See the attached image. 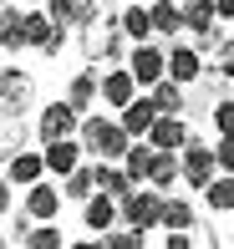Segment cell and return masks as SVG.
<instances>
[{
	"mask_svg": "<svg viewBox=\"0 0 234 249\" xmlns=\"http://www.w3.org/2000/svg\"><path fill=\"white\" fill-rule=\"evenodd\" d=\"M82 219H87V229H92V234H107V229L122 219V198H112V194L97 188V194L82 203Z\"/></svg>",
	"mask_w": 234,
	"mask_h": 249,
	"instance_id": "cell-9",
	"label": "cell"
},
{
	"mask_svg": "<svg viewBox=\"0 0 234 249\" xmlns=\"http://www.w3.org/2000/svg\"><path fill=\"white\" fill-rule=\"evenodd\" d=\"M122 31H127L132 46H143V41L158 36V31H153V10H148V0H132V5L122 10Z\"/></svg>",
	"mask_w": 234,
	"mask_h": 249,
	"instance_id": "cell-16",
	"label": "cell"
},
{
	"mask_svg": "<svg viewBox=\"0 0 234 249\" xmlns=\"http://www.w3.org/2000/svg\"><path fill=\"white\" fill-rule=\"evenodd\" d=\"M209 117H214V127H219V132H234V97H219Z\"/></svg>",
	"mask_w": 234,
	"mask_h": 249,
	"instance_id": "cell-31",
	"label": "cell"
},
{
	"mask_svg": "<svg viewBox=\"0 0 234 249\" xmlns=\"http://www.w3.org/2000/svg\"><path fill=\"white\" fill-rule=\"evenodd\" d=\"M178 158H183V183L188 188H209L219 178V153L209 148V142H194V138H188Z\"/></svg>",
	"mask_w": 234,
	"mask_h": 249,
	"instance_id": "cell-4",
	"label": "cell"
},
{
	"mask_svg": "<svg viewBox=\"0 0 234 249\" xmlns=\"http://www.w3.org/2000/svg\"><path fill=\"white\" fill-rule=\"evenodd\" d=\"M153 10V31L158 36H178L183 31V0H148Z\"/></svg>",
	"mask_w": 234,
	"mask_h": 249,
	"instance_id": "cell-19",
	"label": "cell"
},
{
	"mask_svg": "<svg viewBox=\"0 0 234 249\" xmlns=\"http://www.w3.org/2000/svg\"><path fill=\"white\" fill-rule=\"evenodd\" d=\"M219 20H234V0H219Z\"/></svg>",
	"mask_w": 234,
	"mask_h": 249,
	"instance_id": "cell-37",
	"label": "cell"
},
{
	"mask_svg": "<svg viewBox=\"0 0 234 249\" xmlns=\"http://www.w3.org/2000/svg\"><path fill=\"white\" fill-rule=\"evenodd\" d=\"M26 249H61V229H56V219H46V224H36V229L20 239Z\"/></svg>",
	"mask_w": 234,
	"mask_h": 249,
	"instance_id": "cell-29",
	"label": "cell"
},
{
	"mask_svg": "<svg viewBox=\"0 0 234 249\" xmlns=\"http://www.w3.org/2000/svg\"><path fill=\"white\" fill-rule=\"evenodd\" d=\"M122 41H127V31H122V16H97L92 26H82V56L87 61H117Z\"/></svg>",
	"mask_w": 234,
	"mask_h": 249,
	"instance_id": "cell-2",
	"label": "cell"
},
{
	"mask_svg": "<svg viewBox=\"0 0 234 249\" xmlns=\"http://www.w3.org/2000/svg\"><path fill=\"white\" fill-rule=\"evenodd\" d=\"M20 138H26L20 117H5V153H20Z\"/></svg>",
	"mask_w": 234,
	"mask_h": 249,
	"instance_id": "cell-35",
	"label": "cell"
},
{
	"mask_svg": "<svg viewBox=\"0 0 234 249\" xmlns=\"http://www.w3.org/2000/svg\"><path fill=\"white\" fill-rule=\"evenodd\" d=\"M204 198H209V209H214V213H229V209H234V173H219L214 183L204 188Z\"/></svg>",
	"mask_w": 234,
	"mask_h": 249,
	"instance_id": "cell-25",
	"label": "cell"
},
{
	"mask_svg": "<svg viewBox=\"0 0 234 249\" xmlns=\"http://www.w3.org/2000/svg\"><path fill=\"white\" fill-rule=\"evenodd\" d=\"M132 92H138V76H132V71H107L102 76V102H107V107H127V102H132Z\"/></svg>",
	"mask_w": 234,
	"mask_h": 249,
	"instance_id": "cell-18",
	"label": "cell"
},
{
	"mask_svg": "<svg viewBox=\"0 0 234 249\" xmlns=\"http://www.w3.org/2000/svg\"><path fill=\"white\" fill-rule=\"evenodd\" d=\"M127 71L138 76V87H158L163 76H168V51L143 41V46H132V56H127Z\"/></svg>",
	"mask_w": 234,
	"mask_h": 249,
	"instance_id": "cell-7",
	"label": "cell"
},
{
	"mask_svg": "<svg viewBox=\"0 0 234 249\" xmlns=\"http://www.w3.org/2000/svg\"><path fill=\"white\" fill-rule=\"evenodd\" d=\"M214 153H219V173H234V132H219Z\"/></svg>",
	"mask_w": 234,
	"mask_h": 249,
	"instance_id": "cell-33",
	"label": "cell"
},
{
	"mask_svg": "<svg viewBox=\"0 0 234 249\" xmlns=\"http://www.w3.org/2000/svg\"><path fill=\"white\" fill-rule=\"evenodd\" d=\"M97 188H102V194H112V198H127L138 183H132V173H127V168H112V163H102V183H97Z\"/></svg>",
	"mask_w": 234,
	"mask_h": 249,
	"instance_id": "cell-27",
	"label": "cell"
},
{
	"mask_svg": "<svg viewBox=\"0 0 234 249\" xmlns=\"http://www.w3.org/2000/svg\"><path fill=\"white\" fill-rule=\"evenodd\" d=\"M72 249H107V239H82V244H72Z\"/></svg>",
	"mask_w": 234,
	"mask_h": 249,
	"instance_id": "cell-38",
	"label": "cell"
},
{
	"mask_svg": "<svg viewBox=\"0 0 234 249\" xmlns=\"http://www.w3.org/2000/svg\"><path fill=\"white\" fill-rule=\"evenodd\" d=\"M102 97V82H97V71H76L72 87H66V102H72L76 112H92V102Z\"/></svg>",
	"mask_w": 234,
	"mask_h": 249,
	"instance_id": "cell-20",
	"label": "cell"
},
{
	"mask_svg": "<svg viewBox=\"0 0 234 249\" xmlns=\"http://www.w3.org/2000/svg\"><path fill=\"white\" fill-rule=\"evenodd\" d=\"M97 183H102V163H92V168L82 163L72 178H66V198H82V203H87V198L97 194Z\"/></svg>",
	"mask_w": 234,
	"mask_h": 249,
	"instance_id": "cell-22",
	"label": "cell"
},
{
	"mask_svg": "<svg viewBox=\"0 0 234 249\" xmlns=\"http://www.w3.org/2000/svg\"><path fill=\"white\" fill-rule=\"evenodd\" d=\"M82 142H76V138H61V142H46V168H51V173H56V178H72L76 173V168H82Z\"/></svg>",
	"mask_w": 234,
	"mask_h": 249,
	"instance_id": "cell-12",
	"label": "cell"
},
{
	"mask_svg": "<svg viewBox=\"0 0 234 249\" xmlns=\"http://www.w3.org/2000/svg\"><path fill=\"white\" fill-rule=\"evenodd\" d=\"M5 229L16 234V239H26V234H31V213H16V219H5Z\"/></svg>",
	"mask_w": 234,
	"mask_h": 249,
	"instance_id": "cell-36",
	"label": "cell"
},
{
	"mask_svg": "<svg viewBox=\"0 0 234 249\" xmlns=\"http://www.w3.org/2000/svg\"><path fill=\"white\" fill-rule=\"evenodd\" d=\"M148 142H153V148H168V153H183V142H188L183 112H158V122H153V132H148Z\"/></svg>",
	"mask_w": 234,
	"mask_h": 249,
	"instance_id": "cell-10",
	"label": "cell"
},
{
	"mask_svg": "<svg viewBox=\"0 0 234 249\" xmlns=\"http://www.w3.org/2000/svg\"><path fill=\"white\" fill-rule=\"evenodd\" d=\"M61 31H66V26H56L46 10H31V16H26V46H36V51L56 56V51H61V41H66Z\"/></svg>",
	"mask_w": 234,
	"mask_h": 249,
	"instance_id": "cell-8",
	"label": "cell"
},
{
	"mask_svg": "<svg viewBox=\"0 0 234 249\" xmlns=\"http://www.w3.org/2000/svg\"><path fill=\"white\" fill-rule=\"evenodd\" d=\"M163 229H198L194 203H183V198H163Z\"/></svg>",
	"mask_w": 234,
	"mask_h": 249,
	"instance_id": "cell-26",
	"label": "cell"
},
{
	"mask_svg": "<svg viewBox=\"0 0 234 249\" xmlns=\"http://www.w3.org/2000/svg\"><path fill=\"white\" fill-rule=\"evenodd\" d=\"M61 198H66V194H56L51 183H31V188H26V213H31L36 224H46V219H56V213H61Z\"/></svg>",
	"mask_w": 234,
	"mask_h": 249,
	"instance_id": "cell-14",
	"label": "cell"
},
{
	"mask_svg": "<svg viewBox=\"0 0 234 249\" xmlns=\"http://www.w3.org/2000/svg\"><path fill=\"white\" fill-rule=\"evenodd\" d=\"M82 148H87V158H97V163H117V158H127V148H132V132L122 127V117L117 122L87 117L82 122Z\"/></svg>",
	"mask_w": 234,
	"mask_h": 249,
	"instance_id": "cell-1",
	"label": "cell"
},
{
	"mask_svg": "<svg viewBox=\"0 0 234 249\" xmlns=\"http://www.w3.org/2000/svg\"><path fill=\"white\" fill-rule=\"evenodd\" d=\"M163 249H198V234H194V229H168Z\"/></svg>",
	"mask_w": 234,
	"mask_h": 249,
	"instance_id": "cell-34",
	"label": "cell"
},
{
	"mask_svg": "<svg viewBox=\"0 0 234 249\" xmlns=\"http://www.w3.org/2000/svg\"><path fill=\"white\" fill-rule=\"evenodd\" d=\"M153 153H158V148H153V142H132V148H127V158H122V168H127V173H132V183H148V168H153Z\"/></svg>",
	"mask_w": 234,
	"mask_h": 249,
	"instance_id": "cell-24",
	"label": "cell"
},
{
	"mask_svg": "<svg viewBox=\"0 0 234 249\" xmlns=\"http://www.w3.org/2000/svg\"><path fill=\"white\" fill-rule=\"evenodd\" d=\"M0 41H5V51L26 46V16H20L16 5H5V16H0Z\"/></svg>",
	"mask_w": 234,
	"mask_h": 249,
	"instance_id": "cell-23",
	"label": "cell"
},
{
	"mask_svg": "<svg viewBox=\"0 0 234 249\" xmlns=\"http://www.w3.org/2000/svg\"><path fill=\"white\" fill-rule=\"evenodd\" d=\"M163 188H132L127 198H122V224H132V229H158L163 224Z\"/></svg>",
	"mask_w": 234,
	"mask_h": 249,
	"instance_id": "cell-3",
	"label": "cell"
},
{
	"mask_svg": "<svg viewBox=\"0 0 234 249\" xmlns=\"http://www.w3.org/2000/svg\"><path fill=\"white\" fill-rule=\"evenodd\" d=\"M153 102H158L163 112H183V82H173V76H163V82L153 87Z\"/></svg>",
	"mask_w": 234,
	"mask_h": 249,
	"instance_id": "cell-28",
	"label": "cell"
},
{
	"mask_svg": "<svg viewBox=\"0 0 234 249\" xmlns=\"http://www.w3.org/2000/svg\"><path fill=\"white\" fill-rule=\"evenodd\" d=\"M158 112H163V107H158L153 97H132L127 107H122V127H127L132 138H148L153 122H158Z\"/></svg>",
	"mask_w": 234,
	"mask_h": 249,
	"instance_id": "cell-13",
	"label": "cell"
},
{
	"mask_svg": "<svg viewBox=\"0 0 234 249\" xmlns=\"http://www.w3.org/2000/svg\"><path fill=\"white\" fill-rule=\"evenodd\" d=\"M41 173H51L46 168V153H10L5 158V183H20V188H31V183H41Z\"/></svg>",
	"mask_w": 234,
	"mask_h": 249,
	"instance_id": "cell-11",
	"label": "cell"
},
{
	"mask_svg": "<svg viewBox=\"0 0 234 249\" xmlns=\"http://www.w3.org/2000/svg\"><path fill=\"white\" fill-rule=\"evenodd\" d=\"M36 132H41V142H61V138H72V132H82V112H76L72 102H51V107L41 112Z\"/></svg>",
	"mask_w": 234,
	"mask_h": 249,
	"instance_id": "cell-6",
	"label": "cell"
},
{
	"mask_svg": "<svg viewBox=\"0 0 234 249\" xmlns=\"http://www.w3.org/2000/svg\"><path fill=\"white\" fill-rule=\"evenodd\" d=\"M204 71H209V66H204V56H198L194 46H173V51H168V76H173V82L194 87Z\"/></svg>",
	"mask_w": 234,
	"mask_h": 249,
	"instance_id": "cell-15",
	"label": "cell"
},
{
	"mask_svg": "<svg viewBox=\"0 0 234 249\" xmlns=\"http://www.w3.org/2000/svg\"><path fill=\"white\" fill-rule=\"evenodd\" d=\"M178 173H183V158H178V153H168V148L153 153V168H148V183L153 188H173Z\"/></svg>",
	"mask_w": 234,
	"mask_h": 249,
	"instance_id": "cell-21",
	"label": "cell"
},
{
	"mask_svg": "<svg viewBox=\"0 0 234 249\" xmlns=\"http://www.w3.org/2000/svg\"><path fill=\"white\" fill-rule=\"evenodd\" d=\"M143 234H148V229H132V224H122L117 234H107V249H143Z\"/></svg>",
	"mask_w": 234,
	"mask_h": 249,
	"instance_id": "cell-30",
	"label": "cell"
},
{
	"mask_svg": "<svg viewBox=\"0 0 234 249\" xmlns=\"http://www.w3.org/2000/svg\"><path fill=\"white\" fill-rule=\"evenodd\" d=\"M219 26V0H183V31L209 36Z\"/></svg>",
	"mask_w": 234,
	"mask_h": 249,
	"instance_id": "cell-17",
	"label": "cell"
},
{
	"mask_svg": "<svg viewBox=\"0 0 234 249\" xmlns=\"http://www.w3.org/2000/svg\"><path fill=\"white\" fill-rule=\"evenodd\" d=\"M31 107V71H20L16 61L0 71V117H20Z\"/></svg>",
	"mask_w": 234,
	"mask_h": 249,
	"instance_id": "cell-5",
	"label": "cell"
},
{
	"mask_svg": "<svg viewBox=\"0 0 234 249\" xmlns=\"http://www.w3.org/2000/svg\"><path fill=\"white\" fill-rule=\"evenodd\" d=\"M97 16H102V5H97V0H72V26H92Z\"/></svg>",
	"mask_w": 234,
	"mask_h": 249,
	"instance_id": "cell-32",
	"label": "cell"
}]
</instances>
